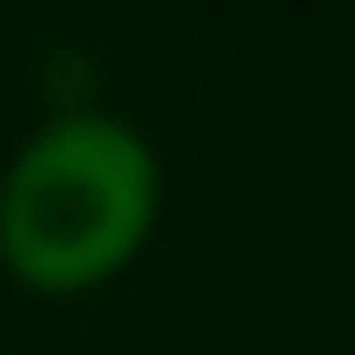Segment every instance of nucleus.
<instances>
[{"instance_id": "1", "label": "nucleus", "mask_w": 355, "mask_h": 355, "mask_svg": "<svg viewBox=\"0 0 355 355\" xmlns=\"http://www.w3.org/2000/svg\"><path fill=\"white\" fill-rule=\"evenodd\" d=\"M159 227V151L114 114H61L0 174V265L31 295L106 287Z\"/></svg>"}]
</instances>
